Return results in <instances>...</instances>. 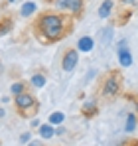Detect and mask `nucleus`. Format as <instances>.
<instances>
[{
    "label": "nucleus",
    "mask_w": 138,
    "mask_h": 146,
    "mask_svg": "<svg viewBox=\"0 0 138 146\" xmlns=\"http://www.w3.org/2000/svg\"><path fill=\"white\" fill-rule=\"evenodd\" d=\"M75 28V20L71 14H63L59 10H42L34 22H32V34L42 46H51L67 38Z\"/></svg>",
    "instance_id": "f257e3e1"
},
{
    "label": "nucleus",
    "mask_w": 138,
    "mask_h": 146,
    "mask_svg": "<svg viewBox=\"0 0 138 146\" xmlns=\"http://www.w3.org/2000/svg\"><path fill=\"white\" fill-rule=\"evenodd\" d=\"M122 85H124V77H122L120 69H111V71L103 77V83H101L99 93H101L103 99L113 101V99H116L122 93Z\"/></svg>",
    "instance_id": "f03ea898"
},
{
    "label": "nucleus",
    "mask_w": 138,
    "mask_h": 146,
    "mask_svg": "<svg viewBox=\"0 0 138 146\" xmlns=\"http://www.w3.org/2000/svg\"><path fill=\"white\" fill-rule=\"evenodd\" d=\"M14 107L18 117L22 119H34L40 111V101L34 97L30 91H22L18 95H14Z\"/></svg>",
    "instance_id": "7ed1b4c3"
},
{
    "label": "nucleus",
    "mask_w": 138,
    "mask_h": 146,
    "mask_svg": "<svg viewBox=\"0 0 138 146\" xmlns=\"http://www.w3.org/2000/svg\"><path fill=\"white\" fill-rule=\"evenodd\" d=\"M57 10H65L73 18L81 20L85 14V0H55Z\"/></svg>",
    "instance_id": "20e7f679"
},
{
    "label": "nucleus",
    "mask_w": 138,
    "mask_h": 146,
    "mask_svg": "<svg viewBox=\"0 0 138 146\" xmlns=\"http://www.w3.org/2000/svg\"><path fill=\"white\" fill-rule=\"evenodd\" d=\"M77 63H79V51L73 48L65 49V53H63V57H61V69L63 71H73L75 67H77Z\"/></svg>",
    "instance_id": "39448f33"
},
{
    "label": "nucleus",
    "mask_w": 138,
    "mask_h": 146,
    "mask_svg": "<svg viewBox=\"0 0 138 146\" xmlns=\"http://www.w3.org/2000/svg\"><path fill=\"white\" fill-rule=\"evenodd\" d=\"M118 61H120L122 67L132 65V53L126 48V42H120V44H118Z\"/></svg>",
    "instance_id": "423d86ee"
},
{
    "label": "nucleus",
    "mask_w": 138,
    "mask_h": 146,
    "mask_svg": "<svg viewBox=\"0 0 138 146\" xmlns=\"http://www.w3.org/2000/svg\"><path fill=\"white\" fill-rule=\"evenodd\" d=\"M81 115H83L85 119H95V117L99 115V105H97V101L85 103V105L81 107Z\"/></svg>",
    "instance_id": "0eeeda50"
},
{
    "label": "nucleus",
    "mask_w": 138,
    "mask_h": 146,
    "mask_svg": "<svg viewBox=\"0 0 138 146\" xmlns=\"http://www.w3.org/2000/svg\"><path fill=\"white\" fill-rule=\"evenodd\" d=\"M130 18H132V10L130 8H122V10L116 12V18L113 20V24L115 26H126L130 22Z\"/></svg>",
    "instance_id": "6e6552de"
},
{
    "label": "nucleus",
    "mask_w": 138,
    "mask_h": 146,
    "mask_svg": "<svg viewBox=\"0 0 138 146\" xmlns=\"http://www.w3.org/2000/svg\"><path fill=\"white\" fill-rule=\"evenodd\" d=\"M14 30V18L12 16H0V38L2 36H6V34H10Z\"/></svg>",
    "instance_id": "1a4fd4ad"
},
{
    "label": "nucleus",
    "mask_w": 138,
    "mask_h": 146,
    "mask_svg": "<svg viewBox=\"0 0 138 146\" xmlns=\"http://www.w3.org/2000/svg\"><path fill=\"white\" fill-rule=\"evenodd\" d=\"M111 12H113V0H105L99 6V16L105 20V18H111Z\"/></svg>",
    "instance_id": "9d476101"
},
{
    "label": "nucleus",
    "mask_w": 138,
    "mask_h": 146,
    "mask_svg": "<svg viewBox=\"0 0 138 146\" xmlns=\"http://www.w3.org/2000/svg\"><path fill=\"white\" fill-rule=\"evenodd\" d=\"M77 49H79V51H91V49H93V38H89V36L79 38V42H77Z\"/></svg>",
    "instance_id": "9b49d317"
},
{
    "label": "nucleus",
    "mask_w": 138,
    "mask_h": 146,
    "mask_svg": "<svg viewBox=\"0 0 138 146\" xmlns=\"http://www.w3.org/2000/svg\"><path fill=\"white\" fill-rule=\"evenodd\" d=\"M38 132H40V136L46 138V140H47V138H51V136L55 134V130H53V126H51L49 122H47V124H42V126L38 128Z\"/></svg>",
    "instance_id": "f8f14e48"
},
{
    "label": "nucleus",
    "mask_w": 138,
    "mask_h": 146,
    "mask_svg": "<svg viewBox=\"0 0 138 146\" xmlns=\"http://www.w3.org/2000/svg\"><path fill=\"white\" fill-rule=\"evenodd\" d=\"M36 10H38L36 2H26V4H22V8H20V16H32Z\"/></svg>",
    "instance_id": "ddd939ff"
},
{
    "label": "nucleus",
    "mask_w": 138,
    "mask_h": 146,
    "mask_svg": "<svg viewBox=\"0 0 138 146\" xmlns=\"http://www.w3.org/2000/svg\"><path fill=\"white\" fill-rule=\"evenodd\" d=\"M46 75H44V73H36V75H34V77H32V81H30V83H32V85H34V87H44V85H46Z\"/></svg>",
    "instance_id": "4468645a"
},
{
    "label": "nucleus",
    "mask_w": 138,
    "mask_h": 146,
    "mask_svg": "<svg viewBox=\"0 0 138 146\" xmlns=\"http://www.w3.org/2000/svg\"><path fill=\"white\" fill-rule=\"evenodd\" d=\"M124 128H126V132H132V130L136 128V115L130 113V115L126 117V126H124Z\"/></svg>",
    "instance_id": "2eb2a0df"
},
{
    "label": "nucleus",
    "mask_w": 138,
    "mask_h": 146,
    "mask_svg": "<svg viewBox=\"0 0 138 146\" xmlns=\"http://www.w3.org/2000/svg\"><path fill=\"white\" fill-rule=\"evenodd\" d=\"M111 36H113V30H111V28H105V30H101V34H99V40H101V44H109Z\"/></svg>",
    "instance_id": "dca6fc26"
},
{
    "label": "nucleus",
    "mask_w": 138,
    "mask_h": 146,
    "mask_svg": "<svg viewBox=\"0 0 138 146\" xmlns=\"http://www.w3.org/2000/svg\"><path fill=\"white\" fill-rule=\"evenodd\" d=\"M63 113H51L49 115V124H59V122H63Z\"/></svg>",
    "instance_id": "f3484780"
},
{
    "label": "nucleus",
    "mask_w": 138,
    "mask_h": 146,
    "mask_svg": "<svg viewBox=\"0 0 138 146\" xmlns=\"http://www.w3.org/2000/svg\"><path fill=\"white\" fill-rule=\"evenodd\" d=\"M10 89H12V93H14V95H18V93L26 91V83H24V81H20V83H14Z\"/></svg>",
    "instance_id": "a211bd4d"
},
{
    "label": "nucleus",
    "mask_w": 138,
    "mask_h": 146,
    "mask_svg": "<svg viewBox=\"0 0 138 146\" xmlns=\"http://www.w3.org/2000/svg\"><path fill=\"white\" fill-rule=\"evenodd\" d=\"M122 146H138V138H128L122 142Z\"/></svg>",
    "instance_id": "6ab92c4d"
},
{
    "label": "nucleus",
    "mask_w": 138,
    "mask_h": 146,
    "mask_svg": "<svg viewBox=\"0 0 138 146\" xmlns=\"http://www.w3.org/2000/svg\"><path fill=\"white\" fill-rule=\"evenodd\" d=\"M122 4H126V6H136L138 8V0H120Z\"/></svg>",
    "instance_id": "aec40b11"
},
{
    "label": "nucleus",
    "mask_w": 138,
    "mask_h": 146,
    "mask_svg": "<svg viewBox=\"0 0 138 146\" xmlns=\"http://www.w3.org/2000/svg\"><path fill=\"white\" fill-rule=\"evenodd\" d=\"M20 140H22L24 144H26V142L30 140V132H26V134H22V136H20Z\"/></svg>",
    "instance_id": "412c9836"
},
{
    "label": "nucleus",
    "mask_w": 138,
    "mask_h": 146,
    "mask_svg": "<svg viewBox=\"0 0 138 146\" xmlns=\"http://www.w3.org/2000/svg\"><path fill=\"white\" fill-rule=\"evenodd\" d=\"M28 146H44V144H42V142H30Z\"/></svg>",
    "instance_id": "4be33fe9"
},
{
    "label": "nucleus",
    "mask_w": 138,
    "mask_h": 146,
    "mask_svg": "<svg viewBox=\"0 0 138 146\" xmlns=\"http://www.w3.org/2000/svg\"><path fill=\"white\" fill-rule=\"evenodd\" d=\"M2 71H4V65H2V59H0V75H2Z\"/></svg>",
    "instance_id": "5701e85b"
},
{
    "label": "nucleus",
    "mask_w": 138,
    "mask_h": 146,
    "mask_svg": "<svg viewBox=\"0 0 138 146\" xmlns=\"http://www.w3.org/2000/svg\"><path fill=\"white\" fill-rule=\"evenodd\" d=\"M2 117H4V109L0 107V119H2Z\"/></svg>",
    "instance_id": "b1692460"
},
{
    "label": "nucleus",
    "mask_w": 138,
    "mask_h": 146,
    "mask_svg": "<svg viewBox=\"0 0 138 146\" xmlns=\"http://www.w3.org/2000/svg\"><path fill=\"white\" fill-rule=\"evenodd\" d=\"M44 2H47V4H53V2H55V0H44Z\"/></svg>",
    "instance_id": "393cba45"
},
{
    "label": "nucleus",
    "mask_w": 138,
    "mask_h": 146,
    "mask_svg": "<svg viewBox=\"0 0 138 146\" xmlns=\"http://www.w3.org/2000/svg\"><path fill=\"white\" fill-rule=\"evenodd\" d=\"M136 111H138V99H136Z\"/></svg>",
    "instance_id": "a878e982"
},
{
    "label": "nucleus",
    "mask_w": 138,
    "mask_h": 146,
    "mask_svg": "<svg viewBox=\"0 0 138 146\" xmlns=\"http://www.w3.org/2000/svg\"><path fill=\"white\" fill-rule=\"evenodd\" d=\"M136 122H138V115H136Z\"/></svg>",
    "instance_id": "bb28decb"
},
{
    "label": "nucleus",
    "mask_w": 138,
    "mask_h": 146,
    "mask_svg": "<svg viewBox=\"0 0 138 146\" xmlns=\"http://www.w3.org/2000/svg\"><path fill=\"white\" fill-rule=\"evenodd\" d=\"M0 146H2V140H0Z\"/></svg>",
    "instance_id": "cd10ccee"
},
{
    "label": "nucleus",
    "mask_w": 138,
    "mask_h": 146,
    "mask_svg": "<svg viewBox=\"0 0 138 146\" xmlns=\"http://www.w3.org/2000/svg\"><path fill=\"white\" fill-rule=\"evenodd\" d=\"M10 2H12V0H10Z\"/></svg>",
    "instance_id": "c85d7f7f"
}]
</instances>
